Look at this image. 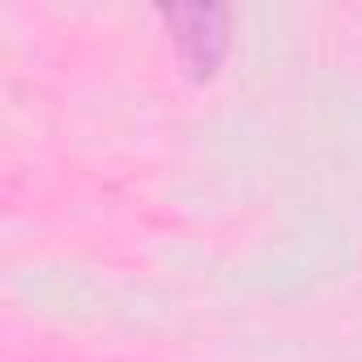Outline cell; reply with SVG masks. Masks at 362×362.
Returning <instances> with one entry per match:
<instances>
[{"mask_svg":"<svg viewBox=\"0 0 362 362\" xmlns=\"http://www.w3.org/2000/svg\"><path fill=\"white\" fill-rule=\"evenodd\" d=\"M166 26L192 73H214L226 52V9H166Z\"/></svg>","mask_w":362,"mask_h":362,"instance_id":"6da1fadb","label":"cell"}]
</instances>
